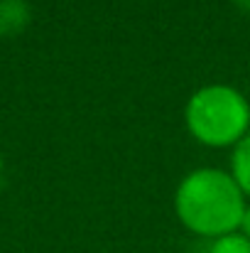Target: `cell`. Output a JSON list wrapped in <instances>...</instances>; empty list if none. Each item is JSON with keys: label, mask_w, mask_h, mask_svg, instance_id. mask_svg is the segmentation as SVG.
Here are the masks:
<instances>
[{"label": "cell", "mask_w": 250, "mask_h": 253, "mask_svg": "<svg viewBox=\"0 0 250 253\" xmlns=\"http://www.w3.org/2000/svg\"><path fill=\"white\" fill-rule=\"evenodd\" d=\"M246 207V194L233 174L216 168L189 172L174 192V211L179 221L206 239L238 231Z\"/></svg>", "instance_id": "obj_1"}, {"label": "cell", "mask_w": 250, "mask_h": 253, "mask_svg": "<svg viewBox=\"0 0 250 253\" xmlns=\"http://www.w3.org/2000/svg\"><path fill=\"white\" fill-rule=\"evenodd\" d=\"M184 123L206 148H236L250 133V103L228 84L201 86L186 101Z\"/></svg>", "instance_id": "obj_2"}, {"label": "cell", "mask_w": 250, "mask_h": 253, "mask_svg": "<svg viewBox=\"0 0 250 253\" xmlns=\"http://www.w3.org/2000/svg\"><path fill=\"white\" fill-rule=\"evenodd\" d=\"M32 10L27 0H0V35L10 37L30 25Z\"/></svg>", "instance_id": "obj_3"}, {"label": "cell", "mask_w": 250, "mask_h": 253, "mask_svg": "<svg viewBox=\"0 0 250 253\" xmlns=\"http://www.w3.org/2000/svg\"><path fill=\"white\" fill-rule=\"evenodd\" d=\"M231 174L243 189V194L250 197V133L233 148L231 155Z\"/></svg>", "instance_id": "obj_4"}, {"label": "cell", "mask_w": 250, "mask_h": 253, "mask_svg": "<svg viewBox=\"0 0 250 253\" xmlns=\"http://www.w3.org/2000/svg\"><path fill=\"white\" fill-rule=\"evenodd\" d=\"M209 253H250V241L241 231H231L218 239H211Z\"/></svg>", "instance_id": "obj_5"}, {"label": "cell", "mask_w": 250, "mask_h": 253, "mask_svg": "<svg viewBox=\"0 0 250 253\" xmlns=\"http://www.w3.org/2000/svg\"><path fill=\"white\" fill-rule=\"evenodd\" d=\"M238 231L250 241V204L246 207V214H243V221H241V229Z\"/></svg>", "instance_id": "obj_6"}, {"label": "cell", "mask_w": 250, "mask_h": 253, "mask_svg": "<svg viewBox=\"0 0 250 253\" xmlns=\"http://www.w3.org/2000/svg\"><path fill=\"white\" fill-rule=\"evenodd\" d=\"M233 2H236L238 10H243V12H248L250 15V0H233Z\"/></svg>", "instance_id": "obj_7"}]
</instances>
